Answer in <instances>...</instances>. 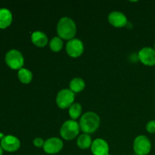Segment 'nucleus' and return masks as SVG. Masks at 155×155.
<instances>
[{
  "label": "nucleus",
  "mask_w": 155,
  "mask_h": 155,
  "mask_svg": "<svg viewBox=\"0 0 155 155\" xmlns=\"http://www.w3.org/2000/svg\"><path fill=\"white\" fill-rule=\"evenodd\" d=\"M58 36L62 39L71 40L74 39L77 34V25L72 18L63 17L58 21L57 24Z\"/></svg>",
  "instance_id": "f257e3e1"
},
{
  "label": "nucleus",
  "mask_w": 155,
  "mask_h": 155,
  "mask_svg": "<svg viewBox=\"0 0 155 155\" xmlns=\"http://www.w3.org/2000/svg\"><path fill=\"white\" fill-rule=\"evenodd\" d=\"M79 124L82 132L86 134H92L99 127L100 117L95 112H86L82 115Z\"/></svg>",
  "instance_id": "f03ea898"
},
{
  "label": "nucleus",
  "mask_w": 155,
  "mask_h": 155,
  "mask_svg": "<svg viewBox=\"0 0 155 155\" xmlns=\"http://www.w3.org/2000/svg\"><path fill=\"white\" fill-rule=\"evenodd\" d=\"M80 127L78 122L74 120H68L62 124L60 129V134L65 140L74 139L80 133Z\"/></svg>",
  "instance_id": "7ed1b4c3"
},
{
  "label": "nucleus",
  "mask_w": 155,
  "mask_h": 155,
  "mask_svg": "<svg viewBox=\"0 0 155 155\" xmlns=\"http://www.w3.org/2000/svg\"><path fill=\"white\" fill-rule=\"evenodd\" d=\"M5 63L12 70H18L23 68L24 64V58L22 53L17 49H11L6 53L5 57Z\"/></svg>",
  "instance_id": "20e7f679"
},
{
  "label": "nucleus",
  "mask_w": 155,
  "mask_h": 155,
  "mask_svg": "<svg viewBox=\"0 0 155 155\" xmlns=\"http://www.w3.org/2000/svg\"><path fill=\"white\" fill-rule=\"evenodd\" d=\"M151 150V142L147 136H138L133 142V151L136 155H148Z\"/></svg>",
  "instance_id": "39448f33"
},
{
  "label": "nucleus",
  "mask_w": 155,
  "mask_h": 155,
  "mask_svg": "<svg viewBox=\"0 0 155 155\" xmlns=\"http://www.w3.org/2000/svg\"><path fill=\"white\" fill-rule=\"evenodd\" d=\"M75 100V93L70 89L60 90L56 96V103L61 109L69 108Z\"/></svg>",
  "instance_id": "423d86ee"
},
{
  "label": "nucleus",
  "mask_w": 155,
  "mask_h": 155,
  "mask_svg": "<svg viewBox=\"0 0 155 155\" xmlns=\"http://www.w3.org/2000/svg\"><path fill=\"white\" fill-rule=\"evenodd\" d=\"M66 51L70 57H80L84 51L83 42L80 39L76 38L71 39L67 42Z\"/></svg>",
  "instance_id": "0eeeda50"
},
{
  "label": "nucleus",
  "mask_w": 155,
  "mask_h": 155,
  "mask_svg": "<svg viewBox=\"0 0 155 155\" xmlns=\"http://www.w3.org/2000/svg\"><path fill=\"white\" fill-rule=\"evenodd\" d=\"M64 147V142L58 137H51L45 141L43 150L48 154H55L60 152Z\"/></svg>",
  "instance_id": "6e6552de"
},
{
  "label": "nucleus",
  "mask_w": 155,
  "mask_h": 155,
  "mask_svg": "<svg viewBox=\"0 0 155 155\" xmlns=\"http://www.w3.org/2000/svg\"><path fill=\"white\" fill-rule=\"evenodd\" d=\"M0 145L4 151L8 152H15L21 147V142L16 136L8 135L2 138Z\"/></svg>",
  "instance_id": "1a4fd4ad"
},
{
  "label": "nucleus",
  "mask_w": 155,
  "mask_h": 155,
  "mask_svg": "<svg viewBox=\"0 0 155 155\" xmlns=\"http://www.w3.org/2000/svg\"><path fill=\"white\" fill-rule=\"evenodd\" d=\"M139 60L146 66L155 65V50L151 47H144L138 53Z\"/></svg>",
  "instance_id": "9d476101"
},
{
  "label": "nucleus",
  "mask_w": 155,
  "mask_h": 155,
  "mask_svg": "<svg viewBox=\"0 0 155 155\" xmlns=\"http://www.w3.org/2000/svg\"><path fill=\"white\" fill-rule=\"evenodd\" d=\"M107 19H108L109 23L115 27H127L128 24L127 16L123 12H118V11H114L110 12Z\"/></svg>",
  "instance_id": "9b49d317"
},
{
  "label": "nucleus",
  "mask_w": 155,
  "mask_h": 155,
  "mask_svg": "<svg viewBox=\"0 0 155 155\" xmlns=\"http://www.w3.org/2000/svg\"><path fill=\"white\" fill-rule=\"evenodd\" d=\"M90 148L93 155H110L108 143L103 139H95Z\"/></svg>",
  "instance_id": "f8f14e48"
},
{
  "label": "nucleus",
  "mask_w": 155,
  "mask_h": 155,
  "mask_svg": "<svg viewBox=\"0 0 155 155\" xmlns=\"http://www.w3.org/2000/svg\"><path fill=\"white\" fill-rule=\"evenodd\" d=\"M31 41L33 45L39 48H43L48 44V38L45 33L39 30L34 31L31 35Z\"/></svg>",
  "instance_id": "ddd939ff"
},
{
  "label": "nucleus",
  "mask_w": 155,
  "mask_h": 155,
  "mask_svg": "<svg viewBox=\"0 0 155 155\" xmlns=\"http://www.w3.org/2000/svg\"><path fill=\"white\" fill-rule=\"evenodd\" d=\"M13 16L9 9L0 8V29H5L12 24Z\"/></svg>",
  "instance_id": "4468645a"
},
{
  "label": "nucleus",
  "mask_w": 155,
  "mask_h": 155,
  "mask_svg": "<svg viewBox=\"0 0 155 155\" xmlns=\"http://www.w3.org/2000/svg\"><path fill=\"white\" fill-rule=\"evenodd\" d=\"M70 89L74 93L82 92L86 86V83L80 77H75L70 82Z\"/></svg>",
  "instance_id": "2eb2a0df"
},
{
  "label": "nucleus",
  "mask_w": 155,
  "mask_h": 155,
  "mask_svg": "<svg viewBox=\"0 0 155 155\" xmlns=\"http://www.w3.org/2000/svg\"><path fill=\"white\" fill-rule=\"evenodd\" d=\"M92 144V141L90 135L86 134V133H83V134L80 135L77 140V146L83 150L91 148Z\"/></svg>",
  "instance_id": "dca6fc26"
},
{
  "label": "nucleus",
  "mask_w": 155,
  "mask_h": 155,
  "mask_svg": "<svg viewBox=\"0 0 155 155\" xmlns=\"http://www.w3.org/2000/svg\"><path fill=\"white\" fill-rule=\"evenodd\" d=\"M18 77L20 81L24 84H28L33 80V74L27 68H21L18 71Z\"/></svg>",
  "instance_id": "f3484780"
},
{
  "label": "nucleus",
  "mask_w": 155,
  "mask_h": 155,
  "mask_svg": "<svg viewBox=\"0 0 155 155\" xmlns=\"http://www.w3.org/2000/svg\"><path fill=\"white\" fill-rule=\"evenodd\" d=\"M82 110H83V108H82V105L80 103H74L69 107V115L71 120H76L77 119H78L81 116Z\"/></svg>",
  "instance_id": "a211bd4d"
},
{
  "label": "nucleus",
  "mask_w": 155,
  "mask_h": 155,
  "mask_svg": "<svg viewBox=\"0 0 155 155\" xmlns=\"http://www.w3.org/2000/svg\"><path fill=\"white\" fill-rule=\"evenodd\" d=\"M64 42L62 39L59 36H54L49 42V47L51 50L54 52H58L62 49Z\"/></svg>",
  "instance_id": "6ab92c4d"
},
{
  "label": "nucleus",
  "mask_w": 155,
  "mask_h": 155,
  "mask_svg": "<svg viewBox=\"0 0 155 155\" xmlns=\"http://www.w3.org/2000/svg\"><path fill=\"white\" fill-rule=\"evenodd\" d=\"M44 144H45V141L42 138L37 137L33 139V145L37 148H43Z\"/></svg>",
  "instance_id": "aec40b11"
},
{
  "label": "nucleus",
  "mask_w": 155,
  "mask_h": 155,
  "mask_svg": "<svg viewBox=\"0 0 155 155\" xmlns=\"http://www.w3.org/2000/svg\"><path fill=\"white\" fill-rule=\"evenodd\" d=\"M146 130L149 133H155V120H150L147 124Z\"/></svg>",
  "instance_id": "412c9836"
},
{
  "label": "nucleus",
  "mask_w": 155,
  "mask_h": 155,
  "mask_svg": "<svg viewBox=\"0 0 155 155\" xmlns=\"http://www.w3.org/2000/svg\"><path fill=\"white\" fill-rule=\"evenodd\" d=\"M3 154V148H2L1 145H0V155H2Z\"/></svg>",
  "instance_id": "4be33fe9"
},
{
  "label": "nucleus",
  "mask_w": 155,
  "mask_h": 155,
  "mask_svg": "<svg viewBox=\"0 0 155 155\" xmlns=\"http://www.w3.org/2000/svg\"><path fill=\"white\" fill-rule=\"evenodd\" d=\"M154 49L155 50V43H154Z\"/></svg>",
  "instance_id": "5701e85b"
},
{
  "label": "nucleus",
  "mask_w": 155,
  "mask_h": 155,
  "mask_svg": "<svg viewBox=\"0 0 155 155\" xmlns=\"http://www.w3.org/2000/svg\"><path fill=\"white\" fill-rule=\"evenodd\" d=\"M135 155H136V154H135Z\"/></svg>",
  "instance_id": "b1692460"
}]
</instances>
